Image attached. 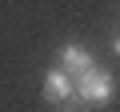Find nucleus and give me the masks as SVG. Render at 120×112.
Returning a JSON list of instances; mask_svg holds the SVG:
<instances>
[{"label": "nucleus", "instance_id": "f03ea898", "mask_svg": "<svg viewBox=\"0 0 120 112\" xmlns=\"http://www.w3.org/2000/svg\"><path fill=\"white\" fill-rule=\"evenodd\" d=\"M40 92H44V100H48V104H60V108H64V104L72 100V92H76V80L56 64V68H48V72H44V88H40Z\"/></svg>", "mask_w": 120, "mask_h": 112}, {"label": "nucleus", "instance_id": "20e7f679", "mask_svg": "<svg viewBox=\"0 0 120 112\" xmlns=\"http://www.w3.org/2000/svg\"><path fill=\"white\" fill-rule=\"evenodd\" d=\"M108 48H112V52H116V56H120V32H116V36H112V44H108Z\"/></svg>", "mask_w": 120, "mask_h": 112}, {"label": "nucleus", "instance_id": "f257e3e1", "mask_svg": "<svg viewBox=\"0 0 120 112\" xmlns=\"http://www.w3.org/2000/svg\"><path fill=\"white\" fill-rule=\"evenodd\" d=\"M76 80V92H72V100L64 104L68 112H84V108H104L112 96H116V80H112V72L108 68H84L80 76H72Z\"/></svg>", "mask_w": 120, "mask_h": 112}, {"label": "nucleus", "instance_id": "7ed1b4c3", "mask_svg": "<svg viewBox=\"0 0 120 112\" xmlns=\"http://www.w3.org/2000/svg\"><path fill=\"white\" fill-rule=\"evenodd\" d=\"M56 64L64 68L68 76H80L84 68H92V64H96V56H92L84 44H76V40H64V44L56 48Z\"/></svg>", "mask_w": 120, "mask_h": 112}]
</instances>
